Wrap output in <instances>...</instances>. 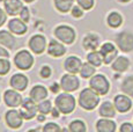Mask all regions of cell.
I'll return each mask as SVG.
<instances>
[{
  "instance_id": "obj_1",
  "label": "cell",
  "mask_w": 133,
  "mask_h": 132,
  "mask_svg": "<svg viewBox=\"0 0 133 132\" xmlns=\"http://www.w3.org/2000/svg\"><path fill=\"white\" fill-rule=\"evenodd\" d=\"M99 103V95L93 88H86L79 95V104L86 110H93Z\"/></svg>"
},
{
  "instance_id": "obj_2",
  "label": "cell",
  "mask_w": 133,
  "mask_h": 132,
  "mask_svg": "<svg viewBox=\"0 0 133 132\" xmlns=\"http://www.w3.org/2000/svg\"><path fill=\"white\" fill-rule=\"evenodd\" d=\"M56 107L58 108V110L60 113L70 114L75 108V98L71 94H67V93L60 94L56 98Z\"/></svg>"
},
{
  "instance_id": "obj_3",
  "label": "cell",
  "mask_w": 133,
  "mask_h": 132,
  "mask_svg": "<svg viewBox=\"0 0 133 132\" xmlns=\"http://www.w3.org/2000/svg\"><path fill=\"white\" fill-rule=\"evenodd\" d=\"M90 88H93L98 95H105L110 89V83L103 74H96L90 79Z\"/></svg>"
},
{
  "instance_id": "obj_4",
  "label": "cell",
  "mask_w": 133,
  "mask_h": 132,
  "mask_svg": "<svg viewBox=\"0 0 133 132\" xmlns=\"http://www.w3.org/2000/svg\"><path fill=\"white\" fill-rule=\"evenodd\" d=\"M14 63L20 70H29L34 64V57L27 50H21L15 55Z\"/></svg>"
},
{
  "instance_id": "obj_5",
  "label": "cell",
  "mask_w": 133,
  "mask_h": 132,
  "mask_svg": "<svg viewBox=\"0 0 133 132\" xmlns=\"http://www.w3.org/2000/svg\"><path fill=\"white\" fill-rule=\"evenodd\" d=\"M116 43L118 48L124 52L133 51V34L129 31H123L117 35Z\"/></svg>"
},
{
  "instance_id": "obj_6",
  "label": "cell",
  "mask_w": 133,
  "mask_h": 132,
  "mask_svg": "<svg viewBox=\"0 0 133 132\" xmlns=\"http://www.w3.org/2000/svg\"><path fill=\"white\" fill-rule=\"evenodd\" d=\"M55 35L58 39H60L63 43L72 44L75 39V31L68 26H59L56 28Z\"/></svg>"
},
{
  "instance_id": "obj_7",
  "label": "cell",
  "mask_w": 133,
  "mask_h": 132,
  "mask_svg": "<svg viewBox=\"0 0 133 132\" xmlns=\"http://www.w3.org/2000/svg\"><path fill=\"white\" fill-rule=\"evenodd\" d=\"M36 101H34L31 97L25 98L21 104V115L23 116L24 119H31L36 116V113L38 111V105L36 104Z\"/></svg>"
},
{
  "instance_id": "obj_8",
  "label": "cell",
  "mask_w": 133,
  "mask_h": 132,
  "mask_svg": "<svg viewBox=\"0 0 133 132\" xmlns=\"http://www.w3.org/2000/svg\"><path fill=\"white\" fill-rule=\"evenodd\" d=\"M80 86V82H79V79L73 74H64L61 77V80H60V87L63 88V90L65 92H74Z\"/></svg>"
},
{
  "instance_id": "obj_9",
  "label": "cell",
  "mask_w": 133,
  "mask_h": 132,
  "mask_svg": "<svg viewBox=\"0 0 133 132\" xmlns=\"http://www.w3.org/2000/svg\"><path fill=\"white\" fill-rule=\"evenodd\" d=\"M99 52H101L102 57H103L104 64L112 63L117 58V55H118V50L116 49V47L112 43H104L101 47V49H99Z\"/></svg>"
},
{
  "instance_id": "obj_10",
  "label": "cell",
  "mask_w": 133,
  "mask_h": 132,
  "mask_svg": "<svg viewBox=\"0 0 133 132\" xmlns=\"http://www.w3.org/2000/svg\"><path fill=\"white\" fill-rule=\"evenodd\" d=\"M29 48L32 52L42 53L46 48V39L42 35H34L29 41Z\"/></svg>"
},
{
  "instance_id": "obj_11",
  "label": "cell",
  "mask_w": 133,
  "mask_h": 132,
  "mask_svg": "<svg viewBox=\"0 0 133 132\" xmlns=\"http://www.w3.org/2000/svg\"><path fill=\"white\" fill-rule=\"evenodd\" d=\"M6 123L8 126H11L12 129H19L20 126L22 125V119H23V116L21 115L20 111L16 110H9L6 113Z\"/></svg>"
},
{
  "instance_id": "obj_12",
  "label": "cell",
  "mask_w": 133,
  "mask_h": 132,
  "mask_svg": "<svg viewBox=\"0 0 133 132\" xmlns=\"http://www.w3.org/2000/svg\"><path fill=\"white\" fill-rule=\"evenodd\" d=\"M114 104L119 113H127L132 108V101L126 95H117L114 100Z\"/></svg>"
},
{
  "instance_id": "obj_13",
  "label": "cell",
  "mask_w": 133,
  "mask_h": 132,
  "mask_svg": "<svg viewBox=\"0 0 133 132\" xmlns=\"http://www.w3.org/2000/svg\"><path fill=\"white\" fill-rule=\"evenodd\" d=\"M4 100H5V103H6L8 107H11V108H16V107L21 105L22 96L20 95L16 90L9 89V90H6V92H5Z\"/></svg>"
},
{
  "instance_id": "obj_14",
  "label": "cell",
  "mask_w": 133,
  "mask_h": 132,
  "mask_svg": "<svg viewBox=\"0 0 133 132\" xmlns=\"http://www.w3.org/2000/svg\"><path fill=\"white\" fill-rule=\"evenodd\" d=\"M64 66H65V70L67 71V72L75 74V73L80 72L82 63H81V60L79 59L78 57H75V56H71V57H68L67 59L65 60Z\"/></svg>"
},
{
  "instance_id": "obj_15",
  "label": "cell",
  "mask_w": 133,
  "mask_h": 132,
  "mask_svg": "<svg viewBox=\"0 0 133 132\" xmlns=\"http://www.w3.org/2000/svg\"><path fill=\"white\" fill-rule=\"evenodd\" d=\"M5 9L8 15H16L20 14V12L23 8L21 0H5L4 2Z\"/></svg>"
},
{
  "instance_id": "obj_16",
  "label": "cell",
  "mask_w": 133,
  "mask_h": 132,
  "mask_svg": "<svg viewBox=\"0 0 133 132\" xmlns=\"http://www.w3.org/2000/svg\"><path fill=\"white\" fill-rule=\"evenodd\" d=\"M11 86L16 90H24L28 86V78L21 73L14 74L11 78Z\"/></svg>"
},
{
  "instance_id": "obj_17",
  "label": "cell",
  "mask_w": 133,
  "mask_h": 132,
  "mask_svg": "<svg viewBox=\"0 0 133 132\" xmlns=\"http://www.w3.org/2000/svg\"><path fill=\"white\" fill-rule=\"evenodd\" d=\"M48 52H49V55L52 56V57H61L63 55H65L66 49L61 43L57 42L56 39H52L49 43Z\"/></svg>"
},
{
  "instance_id": "obj_18",
  "label": "cell",
  "mask_w": 133,
  "mask_h": 132,
  "mask_svg": "<svg viewBox=\"0 0 133 132\" xmlns=\"http://www.w3.org/2000/svg\"><path fill=\"white\" fill-rule=\"evenodd\" d=\"M8 29L16 35H22L27 31V26L21 19H12L8 22Z\"/></svg>"
},
{
  "instance_id": "obj_19",
  "label": "cell",
  "mask_w": 133,
  "mask_h": 132,
  "mask_svg": "<svg viewBox=\"0 0 133 132\" xmlns=\"http://www.w3.org/2000/svg\"><path fill=\"white\" fill-rule=\"evenodd\" d=\"M96 130L98 132H114V131H116V123L110 121L109 118L104 117L97 121Z\"/></svg>"
},
{
  "instance_id": "obj_20",
  "label": "cell",
  "mask_w": 133,
  "mask_h": 132,
  "mask_svg": "<svg viewBox=\"0 0 133 132\" xmlns=\"http://www.w3.org/2000/svg\"><path fill=\"white\" fill-rule=\"evenodd\" d=\"M82 45L86 50H96L99 45V37L95 34H88L87 36L83 38Z\"/></svg>"
},
{
  "instance_id": "obj_21",
  "label": "cell",
  "mask_w": 133,
  "mask_h": 132,
  "mask_svg": "<svg viewBox=\"0 0 133 132\" xmlns=\"http://www.w3.org/2000/svg\"><path fill=\"white\" fill-rule=\"evenodd\" d=\"M98 114L102 116V117H105V118H112L115 115H116V107L115 104H112L111 102H103L99 107V110Z\"/></svg>"
},
{
  "instance_id": "obj_22",
  "label": "cell",
  "mask_w": 133,
  "mask_h": 132,
  "mask_svg": "<svg viewBox=\"0 0 133 132\" xmlns=\"http://www.w3.org/2000/svg\"><path fill=\"white\" fill-rule=\"evenodd\" d=\"M46 96H48V89L44 86L37 85V86H35V87H32V89L30 90V97L34 101H36V102L45 100Z\"/></svg>"
},
{
  "instance_id": "obj_23",
  "label": "cell",
  "mask_w": 133,
  "mask_h": 132,
  "mask_svg": "<svg viewBox=\"0 0 133 132\" xmlns=\"http://www.w3.org/2000/svg\"><path fill=\"white\" fill-rule=\"evenodd\" d=\"M0 44H2L8 49H13L16 45V42H15V38L12 34H9L6 30H1L0 31Z\"/></svg>"
},
{
  "instance_id": "obj_24",
  "label": "cell",
  "mask_w": 133,
  "mask_h": 132,
  "mask_svg": "<svg viewBox=\"0 0 133 132\" xmlns=\"http://www.w3.org/2000/svg\"><path fill=\"white\" fill-rule=\"evenodd\" d=\"M130 67V60L126 57H117L112 63V68L117 72H125Z\"/></svg>"
},
{
  "instance_id": "obj_25",
  "label": "cell",
  "mask_w": 133,
  "mask_h": 132,
  "mask_svg": "<svg viewBox=\"0 0 133 132\" xmlns=\"http://www.w3.org/2000/svg\"><path fill=\"white\" fill-rule=\"evenodd\" d=\"M55 6L61 13H67L73 6V0H55Z\"/></svg>"
},
{
  "instance_id": "obj_26",
  "label": "cell",
  "mask_w": 133,
  "mask_h": 132,
  "mask_svg": "<svg viewBox=\"0 0 133 132\" xmlns=\"http://www.w3.org/2000/svg\"><path fill=\"white\" fill-rule=\"evenodd\" d=\"M123 23V16L117 12H112L108 16V24L111 28H118Z\"/></svg>"
},
{
  "instance_id": "obj_27",
  "label": "cell",
  "mask_w": 133,
  "mask_h": 132,
  "mask_svg": "<svg viewBox=\"0 0 133 132\" xmlns=\"http://www.w3.org/2000/svg\"><path fill=\"white\" fill-rule=\"evenodd\" d=\"M122 90L126 95H130L133 97V75H129L122 82Z\"/></svg>"
},
{
  "instance_id": "obj_28",
  "label": "cell",
  "mask_w": 133,
  "mask_h": 132,
  "mask_svg": "<svg viewBox=\"0 0 133 132\" xmlns=\"http://www.w3.org/2000/svg\"><path fill=\"white\" fill-rule=\"evenodd\" d=\"M87 59H88V62L90 63L91 65L95 66V67L101 66V64L103 63V57H102L101 52H97V51H95V50L91 51L88 56H87Z\"/></svg>"
},
{
  "instance_id": "obj_29",
  "label": "cell",
  "mask_w": 133,
  "mask_h": 132,
  "mask_svg": "<svg viewBox=\"0 0 133 132\" xmlns=\"http://www.w3.org/2000/svg\"><path fill=\"white\" fill-rule=\"evenodd\" d=\"M95 73V66L91 65L90 63H85L81 66V70H80V74L82 78L85 79H88V78L93 77V74Z\"/></svg>"
},
{
  "instance_id": "obj_30",
  "label": "cell",
  "mask_w": 133,
  "mask_h": 132,
  "mask_svg": "<svg viewBox=\"0 0 133 132\" xmlns=\"http://www.w3.org/2000/svg\"><path fill=\"white\" fill-rule=\"evenodd\" d=\"M68 129H70L71 131H74V132H85L86 131V125L82 121L76 119V121H73L72 123L70 124V128Z\"/></svg>"
},
{
  "instance_id": "obj_31",
  "label": "cell",
  "mask_w": 133,
  "mask_h": 132,
  "mask_svg": "<svg viewBox=\"0 0 133 132\" xmlns=\"http://www.w3.org/2000/svg\"><path fill=\"white\" fill-rule=\"evenodd\" d=\"M52 110V104H51V102L50 101H48V100H43V101H41V103L38 104V111H39L41 114H49L50 111Z\"/></svg>"
},
{
  "instance_id": "obj_32",
  "label": "cell",
  "mask_w": 133,
  "mask_h": 132,
  "mask_svg": "<svg viewBox=\"0 0 133 132\" xmlns=\"http://www.w3.org/2000/svg\"><path fill=\"white\" fill-rule=\"evenodd\" d=\"M11 63L7 58H0V75H5L9 72Z\"/></svg>"
},
{
  "instance_id": "obj_33",
  "label": "cell",
  "mask_w": 133,
  "mask_h": 132,
  "mask_svg": "<svg viewBox=\"0 0 133 132\" xmlns=\"http://www.w3.org/2000/svg\"><path fill=\"white\" fill-rule=\"evenodd\" d=\"M76 1H78L79 6L82 9H86V11L93 8L94 6V0H76Z\"/></svg>"
},
{
  "instance_id": "obj_34",
  "label": "cell",
  "mask_w": 133,
  "mask_h": 132,
  "mask_svg": "<svg viewBox=\"0 0 133 132\" xmlns=\"http://www.w3.org/2000/svg\"><path fill=\"white\" fill-rule=\"evenodd\" d=\"M29 17H30L29 9H28L27 7H23V8H22V11L20 12V19H21L22 21H24V22H28V21H29Z\"/></svg>"
},
{
  "instance_id": "obj_35",
  "label": "cell",
  "mask_w": 133,
  "mask_h": 132,
  "mask_svg": "<svg viewBox=\"0 0 133 132\" xmlns=\"http://www.w3.org/2000/svg\"><path fill=\"white\" fill-rule=\"evenodd\" d=\"M43 130L44 131H46V132H50V131H60V128L57 125V124H55V123H48L43 128Z\"/></svg>"
},
{
  "instance_id": "obj_36",
  "label": "cell",
  "mask_w": 133,
  "mask_h": 132,
  "mask_svg": "<svg viewBox=\"0 0 133 132\" xmlns=\"http://www.w3.org/2000/svg\"><path fill=\"white\" fill-rule=\"evenodd\" d=\"M72 15L74 17H81L83 15V12H82V9H81V7L80 6H75V7H72Z\"/></svg>"
},
{
  "instance_id": "obj_37",
  "label": "cell",
  "mask_w": 133,
  "mask_h": 132,
  "mask_svg": "<svg viewBox=\"0 0 133 132\" xmlns=\"http://www.w3.org/2000/svg\"><path fill=\"white\" fill-rule=\"evenodd\" d=\"M51 75V68L49 66H43L41 70V77L42 78H49Z\"/></svg>"
},
{
  "instance_id": "obj_38",
  "label": "cell",
  "mask_w": 133,
  "mask_h": 132,
  "mask_svg": "<svg viewBox=\"0 0 133 132\" xmlns=\"http://www.w3.org/2000/svg\"><path fill=\"white\" fill-rule=\"evenodd\" d=\"M122 132H133V125L131 123H124L121 126Z\"/></svg>"
},
{
  "instance_id": "obj_39",
  "label": "cell",
  "mask_w": 133,
  "mask_h": 132,
  "mask_svg": "<svg viewBox=\"0 0 133 132\" xmlns=\"http://www.w3.org/2000/svg\"><path fill=\"white\" fill-rule=\"evenodd\" d=\"M6 12H4L1 8H0V27L2 26V24L5 23V21H6Z\"/></svg>"
},
{
  "instance_id": "obj_40",
  "label": "cell",
  "mask_w": 133,
  "mask_h": 132,
  "mask_svg": "<svg viewBox=\"0 0 133 132\" xmlns=\"http://www.w3.org/2000/svg\"><path fill=\"white\" fill-rule=\"evenodd\" d=\"M8 56H9L8 51L0 47V58H8Z\"/></svg>"
},
{
  "instance_id": "obj_41",
  "label": "cell",
  "mask_w": 133,
  "mask_h": 132,
  "mask_svg": "<svg viewBox=\"0 0 133 132\" xmlns=\"http://www.w3.org/2000/svg\"><path fill=\"white\" fill-rule=\"evenodd\" d=\"M60 88H61V87H60L59 85H58V83H53V85L51 86L50 89H51V92H53V93H58Z\"/></svg>"
},
{
  "instance_id": "obj_42",
  "label": "cell",
  "mask_w": 133,
  "mask_h": 132,
  "mask_svg": "<svg viewBox=\"0 0 133 132\" xmlns=\"http://www.w3.org/2000/svg\"><path fill=\"white\" fill-rule=\"evenodd\" d=\"M51 113H52V116L58 117V108H57V107H56V108H53L52 110H51Z\"/></svg>"
},
{
  "instance_id": "obj_43",
  "label": "cell",
  "mask_w": 133,
  "mask_h": 132,
  "mask_svg": "<svg viewBox=\"0 0 133 132\" xmlns=\"http://www.w3.org/2000/svg\"><path fill=\"white\" fill-rule=\"evenodd\" d=\"M118 1H121V2H129V1H131V0H118Z\"/></svg>"
},
{
  "instance_id": "obj_44",
  "label": "cell",
  "mask_w": 133,
  "mask_h": 132,
  "mask_svg": "<svg viewBox=\"0 0 133 132\" xmlns=\"http://www.w3.org/2000/svg\"><path fill=\"white\" fill-rule=\"evenodd\" d=\"M23 1H25V2H32L34 0H23Z\"/></svg>"
}]
</instances>
